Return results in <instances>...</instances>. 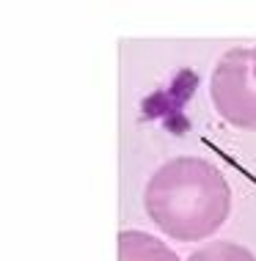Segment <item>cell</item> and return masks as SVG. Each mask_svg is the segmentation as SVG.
<instances>
[{"instance_id":"6da1fadb","label":"cell","mask_w":256,"mask_h":261,"mask_svg":"<svg viewBox=\"0 0 256 261\" xmlns=\"http://www.w3.org/2000/svg\"><path fill=\"white\" fill-rule=\"evenodd\" d=\"M144 209L174 242H207L231 215V185L215 162L182 154L146 179Z\"/></svg>"},{"instance_id":"7a4b0ae2","label":"cell","mask_w":256,"mask_h":261,"mask_svg":"<svg viewBox=\"0 0 256 261\" xmlns=\"http://www.w3.org/2000/svg\"><path fill=\"white\" fill-rule=\"evenodd\" d=\"M210 99L226 124L256 132V72L251 50L234 47L218 61L210 77Z\"/></svg>"},{"instance_id":"3957f363","label":"cell","mask_w":256,"mask_h":261,"mask_svg":"<svg viewBox=\"0 0 256 261\" xmlns=\"http://www.w3.org/2000/svg\"><path fill=\"white\" fill-rule=\"evenodd\" d=\"M119 261H182L160 237L141 228L119 231Z\"/></svg>"},{"instance_id":"277c9868","label":"cell","mask_w":256,"mask_h":261,"mask_svg":"<svg viewBox=\"0 0 256 261\" xmlns=\"http://www.w3.org/2000/svg\"><path fill=\"white\" fill-rule=\"evenodd\" d=\"M184 261H256V256L240 242L215 239V242H204L201 248L193 250Z\"/></svg>"},{"instance_id":"5b68a950","label":"cell","mask_w":256,"mask_h":261,"mask_svg":"<svg viewBox=\"0 0 256 261\" xmlns=\"http://www.w3.org/2000/svg\"><path fill=\"white\" fill-rule=\"evenodd\" d=\"M251 53H253V72H256V47H253V50H251Z\"/></svg>"}]
</instances>
